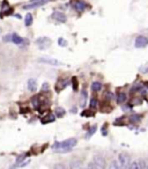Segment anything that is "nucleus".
<instances>
[{"label": "nucleus", "mask_w": 148, "mask_h": 169, "mask_svg": "<svg viewBox=\"0 0 148 169\" xmlns=\"http://www.w3.org/2000/svg\"><path fill=\"white\" fill-rule=\"evenodd\" d=\"M76 144H78V140L75 138H69L63 141H56L52 146V148L57 153H65V152L72 151V148L74 146H76Z\"/></svg>", "instance_id": "obj_1"}, {"label": "nucleus", "mask_w": 148, "mask_h": 169, "mask_svg": "<svg viewBox=\"0 0 148 169\" xmlns=\"http://www.w3.org/2000/svg\"><path fill=\"white\" fill-rule=\"evenodd\" d=\"M118 163H119V166H120V169L129 168V166H130V163H131L129 154H126V153H120L119 157H118Z\"/></svg>", "instance_id": "obj_2"}, {"label": "nucleus", "mask_w": 148, "mask_h": 169, "mask_svg": "<svg viewBox=\"0 0 148 169\" xmlns=\"http://www.w3.org/2000/svg\"><path fill=\"white\" fill-rule=\"evenodd\" d=\"M38 62L43 63V64L51 65V66H60V65H63L62 62H59V60L55 58H49V57H42V58L38 59Z\"/></svg>", "instance_id": "obj_3"}, {"label": "nucleus", "mask_w": 148, "mask_h": 169, "mask_svg": "<svg viewBox=\"0 0 148 169\" xmlns=\"http://www.w3.org/2000/svg\"><path fill=\"white\" fill-rule=\"evenodd\" d=\"M148 45V38L146 36H138L137 38L134 40V47L138 49H141Z\"/></svg>", "instance_id": "obj_4"}, {"label": "nucleus", "mask_w": 148, "mask_h": 169, "mask_svg": "<svg viewBox=\"0 0 148 169\" xmlns=\"http://www.w3.org/2000/svg\"><path fill=\"white\" fill-rule=\"evenodd\" d=\"M49 0H34L33 2H30L28 5H24L23 9H31V8H37V7L44 6Z\"/></svg>", "instance_id": "obj_5"}, {"label": "nucleus", "mask_w": 148, "mask_h": 169, "mask_svg": "<svg viewBox=\"0 0 148 169\" xmlns=\"http://www.w3.org/2000/svg\"><path fill=\"white\" fill-rule=\"evenodd\" d=\"M72 7L76 12H83L86 8H88V4L82 1V0H78V1H74L72 4Z\"/></svg>", "instance_id": "obj_6"}, {"label": "nucleus", "mask_w": 148, "mask_h": 169, "mask_svg": "<svg viewBox=\"0 0 148 169\" xmlns=\"http://www.w3.org/2000/svg\"><path fill=\"white\" fill-rule=\"evenodd\" d=\"M51 19L57 21V22H62V23H65L67 21V16L63 12H58V11L53 12V14L51 15Z\"/></svg>", "instance_id": "obj_7"}, {"label": "nucleus", "mask_w": 148, "mask_h": 169, "mask_svg": "<svg viewBox=\"0 0 148 169\" xmlns=\"http://www.w3.org/2000/svg\"><path fill=\"white\" fill-rule=\"evenodd\" d=\"M36 44L40 47V49H45L51 44V40L48 37H41L36 41Z\"/></svg>", "instance_id": "obj_8"}, {"label": "nucleus", "mask_w": 148, "mask_h": 169, "mask_svg": "<svg viewBox=\"0 0 148 169\" xmlns=\"http://www.w3.org/2000/svg\"><path fill=\"white\" fill-rule=\"evenodd\" d=\"M11 41L13 43H15V44H17V45H22L23 43L26 42V38H22L21 36H19L17 34H12Z\"/></svg>", "instance_id": "obj_9"}, {"label": "nucleus", "mask_w": 148, "mask_h": 169, "mask_svg": "<svg viewBox=\"0 0 148 169\" xmlns=\"http://www.w3.org/2000/svg\"><path fill=\"white\" fill-rule=\"evenodd\" d=\"M28 89L30 92H36L37 90V81L36 79H29L28 80Z\"/></svg>", "instance_id": "obj_10"}, {"label": "nucleus", "mask_w": 148, "mask_h": 169, "mask_svg": "<svg viewBox=\"0 0 148 169\" xmlns=\"http://www.w3.org/2000/svg\"><path fill=\"white\" fill-rule=\"evenodd\" d=\"M55 119H56V117H55V115H52V114H48L46 116L42 117V119H41V122L43 123V124H48V123H52V122H55Z\"/></svg>", "instance_id": "obj_11"}, {"label": "nucleus", "mask_w": 148, "mask_h": 169, "mask_svg": "<svg viewBox=\"0 0 148 169\" xmlns=\"http://www.w3.org/2000/svg\"><path fill=\"white\" fill-rule=\"evenodd\" d=\"M126 100H127V95L125 93H123V92H120V93L117 94V103H119V104H123V103H125Z\"/></svg>", "instance_id": "obj_12"}, {"label": "nucleus", "mask_w": 148, "mask_h": 169, "mask_svg": "<svg viewBox=\"0 0 148 169\" xmlns=\"http://www.w3.org/2000/svg\"><path fill=\"white\" fill-rule=\"evenodd\" d=\"M87 104V93H86L85 89H82L81 92V96H80V107L83 108Z\"/></svg>", "instance_id": "obj_13"}, {"label": "nucleus", "mask_w": 148, "mask_h": 169, "mask_svg": "<svg viewBox=\"0 0 148 169\" xmlns=\"http://www.w3.org/2000/svg\"><path fill=\"white\" fill-rule=\"evenodd\" d=\"M33 21H34V18H33V14L31 13H28L24 18V26L26 27H30L33 24Z\"/></svg>", "instance_id": "obj_14"}, {"label": "nucleus", "mask_w": 148, "mask_h": 169, "mask_svg": "<svg viewBox=\"0 0 148 169\" xmlns=\"http://www.w3.org/2000/svg\"><path fill=\"white\" fill-rule=\"evenodd\" d=\"M69 83V79H65V80H60V81L58 82L57 85V90L59 92V90H62V89H64L65 87H67Z\"/></svg>", "instance_id": "obj_15"}, {"label": "nucleus", "mask_w": 148, "mask_h": 169, "mask_svg": "<svg viewBox=\"0 0 148 169\" xmlns=\"http://www.w3.org/2000/svg\"><path fill=\"white\" fill-rule=\"evenodd\" d=\"M101 89H102V83H101V82L95 81L91 83V90H93V92L96 93V92H100Z\"/></svg>", "instance_id": "obj_16"}, {"label": "nucleus", "mask_w": 148, "mask_h": 169, "mask_svg": "<svg viewBox=\"0 0 148 169\" xmlns=\"http://www.w3.org/2000/svg\"><path fill=\"white\" fill-rule=\"evenodd\" d=\"M31 103H33V107H34L35 109H38L40 108V105L42 104V102H40V96H34L33 99H31Z\"/></svg>", "instance_id": "obj_17"}, {"label": "nucleus", "mask_w": 148, "mask_h": 169, "mask_svg": "<svg viewBox=\"0 0 148 169\" xmlns=\"http://www.w3.org/2000/svg\"><path fill=\"white\" fill-rule=\"evenodd\" d=\"M94 163L96 164L98 168H103V167H104V160H103V157H95Z\"/></svg>", "instance_id": "obj_18"}, {"label": "nucleus", "mask_w": 148, "mask_h": 169, "mask_svg": "<svg viewBox=\"0 0 148 169\" xmlns=\"http://www.w3.org/2000/svg\"><path fill=\"white\" fill-rule=\"evenodd\" d=\"M55 112H56V116L59 117V118H60V117H64L65 116V114H66V112H65V109H64V108H60V107L56 108Z\"/></svg>", "instance_id": "obj_19"}, {"label": "nucleus", "mask_w": 148, "mask_h": 169, "mask_svg": "<svg viewBox=\"0 0 148 169\" xmlns=\"http://www.w3.org/2000/svg\"><path fill=\"white\" fill-rule=\"evenodd\" d=\"M96 130H97V126H96V125H94V126H91V128L89 129V131L87 132V134H86V138H90L91 136H93V134H94V133H95V132H96Z\"/></svg>", "instance_id": "obj_20"}, {"label": "nucleus", "mask_w": 148, "mask_h": 169, "mask_svg": "<svg viewBox=\"0 0 148 169\" xmlns=\"http://www.w3.org/2000/svg\"><path fill=\"white\" fill-rule=\"evenodd\" d=\"M69 169H82V167H81V162H79V161H73V162L71 163Z\"/></svg>", "instance_id": "obj_21"}, {"label": "nucleus", "mask_w": 148, "mask_h": 169, "mask_svg": "<svg viewBox=\"0 0 148 169\" xmlns=\"http://www.w3.org/2000/svg\"><path fill=\"white\" fill-rule=\"evenodd\" d=\"M109 169H120L119 163L117 162L116 160H114V161H111V163H110V166H109Z\"/></svg>", "instance_id": "obj_22"}, {"label": "nucleus", "mask_w": 148, "mask_h": 169, "mask_svg": "<svg viewBox=\"0 0 148 169\" xmlns=\"http://www.w3.org/2000/svg\"><path fill=\"white\" fill-rule=\"evenodd\" d=\"M130 121H131L132 123H138L141 121V116H139V115H132L131 117H130Z\"/></svg>", "instance_id": "obj_23"}, {"label": "nucleus", "mask_w": 148, "mask_h": 169, "mask_svg": "<svg viewBox=\"0 0 148 169\" xmlns=\"http://www.w3.org/2000/svg\"><path fill=\"white\" fill-rule=\"evenodd\" d=\"M97 104H98V102H97L96 99H91L90 100V103H89V107H90L91 109H96L97 108Z\"/></svg>", "instance_id": "obj_24"}, {"label": "nucleus", "mask_w": 148, "mask_h": 169, "mask_svg": "<svg viewBox=\"0 0 148 169\" xmlns=\"http://www.w3.org/2000/svg\"><path fill=\"white\" fill-rule=\"evenodd\" d=\"M127 169H140L139 162H137V161H134V162H131V163H130V166H129V168H127Z\"/></svg>", "instance_id": "obj_25"}, {"label": "nucleus", "mask_w": 148, "mask_h": 169, "mask_svg": "<svg viewBox=\"0 0 148 169\" xmlns=\"http://www.w3.org/2000/svg\"><path fill=\"white\" fill-rule=\"evenodd\" d=\"M58 44H59L60 47H66V45H67V42L65 41L64 38H59V40H58Z\"/></svg>", "instance_id": "obj_26"}, {"label": "nucleus", "mask_w": 148, "mask_h": 169, "mask_svg": "<svg viewBox=\"0 0 148 169\" xmlns=\"http://www.w3.org/2000/svg\"><path fill=\"white\" fill-rule=\"evenodd\" d=\"M71 81H72V83H73V89H74V90H78V85H76V78H75V76H73Z\"/></svg>", "instance_id": "obj_27"}, {"label": "nucleus", "mask_w": 148, "mask_h": 169, "mask_svg": "<svg viewBox=\"0 0 148 169\" xmlns=\"http://www.w3.org/2000/svg\"><path fill=\"white\" fill-rule=\"evenodd\" d=\"M140 72H141V73H147L148 72V64L145 65V66H141V67H140Z\"/></svg>", "instance_id": "obj_28"}, {"label": "nucleus", "mask_w": 148, "mask_h": 169, "mask_svg": "<svg viewBox=\"0 0 148 169\" xmlns=\"http://www.w3.org/2000/svg\"><path fill=\"white\" fill-rule=\"evenodd\" d=\"M49 83H43V86H42V92H46V90H49Z\"/></svg>", "instance_id": "obj_29"}, {"label": "nucleus", "mask_w": 148, "mask_h": 169, "mask_svg": "<svg viewBox=\"0 0 148 169\" xmlns=\"http://www.w3.org/2000/svg\"><path fill=\"white\" fill-rule=\"evenodd\" d=\"M24 159H26V157H24V155H21V157H19V159H16V161H15V166H16V164H19V163L21 162V161H23Z\"/></svg>", "instance_id": "obj_30"}, {"label": "nucleus", "mask_w": 148, "mask_h": 169, "mask_svg": "<svg viewBox=\"0 0 148 169\" xmlns=\"http://www.w3.org/2000/svg\"><path fill=\"white\" fill-rule=\"evenodd\" d=\"M87 169H98V167H97L95 163H89V166H88Z\"/></svg>", "instance_id": "obj_31"}, {"label": "nucleus", "mask_w": 148, "mask_h": 169, "mask_svg": "<svg viewBox=\"0 0 148 169\" xmlns=\"http://www.w3.org/2000/svg\"><path fill=\"white\" fill-rule=\"evenodd\" d=\"M139 166H140V169H147V166L145 164L143 161H140V162H139Z\"/></svg>", "instance_id": "obj_32"}, {"label": "nucleus", "mask_w": 148, "mask_h": 169, "mask_svg": "<svg viewBox=\"0 0 148 169\" xmlns=\"http://www.w3.org/2000/svg\"><path fill=\"white\" fill-rule=\"evenodd\" d=\"M56 169H67V168H65L63 166H56Z\"/></svg>", "instance_id": "obj_33"}, {"label": "nucleus", "mask_w": 148, "mask_h": 169, "mask_svg": "<svg viewBox=\"0 0 148 169\" xmlns=\"http://www.w3.org/2000/svg\"><path fill=\"white\" fill-rule=\"evenodd\" d=\"M101 169H104V168H101Z\"/></svg>", "instance_id": "obj_34"}, {"label": "nucleus", "mask_w": 148, "mask_h": 169, "mask_svg": "<svg viewBox=\"0 0 148 169\" xmlns=\"http://www.w3.org/2000/svg\"><path fill=\"white\" fill-rule=\"evenodd\" d=\"M147 169H148V166H147Z\"/></svg>", "instance_id": "obj_35"}]
</instances>
